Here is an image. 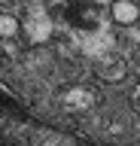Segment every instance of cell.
I'll list each match as a JSON object with an SVG mask.
<instances>
[{"instance_id": "obj_5", "label": "cell", "mask_w": 140, "mask_h": 146, "mask_svg": "<svg viewBox=\"0 0 140 146\" xmlns=\"http://www.w3.org/2000/svg\"><path fill=\"white\" fill-rule=\"evenodd\" d=\"M125 73H128V67H125L122 61H116V64H110V67L104 70L101 79H107V82H119V79H125Z\"/></svg>"}, {"instance_id": "obj_2", "label": "cell", "mask_w": 140, "mask_h": 146, "mask_svg": "<svg viewBox=\"0 0 140 146\" xmlns=\"http://www.w3.org/2000/svg\"><path fill=\"white\" fill-rule=\"evenodd\" d=\"M61 107L64 110H92L94 107V91L82 88V85H73V88H64L61 91Z\"/></svg>"}, {"instance_id": "obj_1", "label": "cell", "mask_w": 140, "mask_h": 146, "mask_svg": "<svg viewBox=\"0 0 140 146\" xmlns=\"http://www.w3.org/2000/svg\"><path fill=\"white\" fill-rule=\"evenodd\" d=\"M21 31H25V36H28L31 46H43L52 40V34H55V21H52V15H49L43 6H31L28 18L21 21Z\"/></svg>"}, {"instance_id": "obj_4", "label": "cell", "mask_w": 140, "mask_h": 146, "mask_svg": "<svg viewBox=\"0 0 140 146\" xmlns=\"http://www.w3.org/2000/svg\"><path fill=\"white\" fill-rule=\"evenodd\" d=\"M15 34H21V21L15 15H0V36H15Z\"/></svg>"}, {"instance_id": "obj_6", "label": "cell", "mask_w": 140, "mask_h": 146, "mask_svg": "<svg viewBox=\"0 0 140 146\" xmlns=\"http://www.w3.org/2000/svg\"><path fill=\"white\" fill-rule=\"evenodd\" d=\"M31 3H43V0H31Z\"/></svg>"}, {"instance_id": "obj_3", "label": "cell", "mask_w": 140, "mask_h": 146, "mask_svg": "<svg viewBox=\"0 0 140 146\" xmlns=\"http://www.w3.org/2000/svg\"><path fill=\"white\" fill-rule=\"evenodd\" d=\"M110 15H113V21H116V25L131 27V25H137V21H140V6L134 3V0H113Z\"/></svg>"}]
</instances>
